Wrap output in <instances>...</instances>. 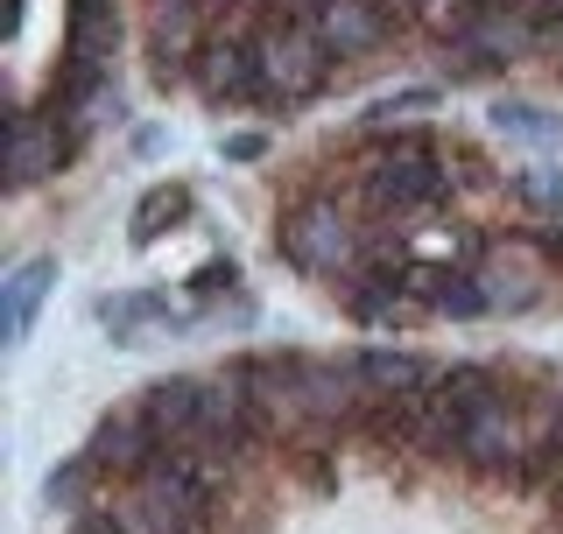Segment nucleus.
<instances>
[{"label": "nucleus", "instance_id": "obj_4", "mask_svg": "<svg viewBox=\"0 0 563 534\" xmlns=\"http://www.w3.org/2000/svg\"><path fill=\"white\" fill-rule=\"evenodd\" d=\"M457 465L493 478V486H521V465H528V408H521V394H500V401L457 415Z\"/></svg>", "mask_w": 563, "mask_h": 534}, {"label": "nucleus", "instance_id": "obj_20", "mask_svg": "<svg viewBox=\"0 0 563 534\" xmlns=\"http://www.w3.org/2000/svg\"><path fill=\"white\" fill-rule=\"evenodd\" d=\"M64 534H134V521H128V507H120V492H113V500H85L70 513Z\"/></svg>", "mask_w": 563, "mask_h": 534}, {"label": "nucleus", "instance_id": "obj_10", "mask_svg": "<svg viewBox=\"0 0 563 534\" xmlns=\"http://www.w3.org/2000/svg\"><path fill=\"white\" fill-rule=\"evenodd\" d=\"M409 296L422 302V316H451V324L486 316L479 275H472V267H457V260H422V267H409Z\"/></svg>", "mask_w": 563, "mask_h": 534}, {"label": "nucleus", "instance_id": "obj_11", "mask_svg": "<svg viewBox=\"0 0 563 534\" xmlns=\"http://www.w3.org/2000/svg\"><path fill=\"white\" fill-rule=\"evenodd\" d=\"M205 380H211V372H169V380L141 387L134 408L155 422L163 443H190V436H198V415H205Z\"/></svg>", "mask_w": 563, "mask_h": 534}, {"label": "nucleus", "instance_id": "obj_28", "mask_svg": "<svg viewBox=\"0 0 563 534\" xmlns=\"http://www.w3.org/2000/svg\"><path fill=\"white\" fill-rule=\"evenodd\" d=\"M331 0H275V14H289V22H317Z\"/></svg>", "mask_w": 563, "mask_h": 534}, {"label": "nucleus", "instance_id": "obj_17", "mask_svg": "<svg viewBox=\"0 0 563 534\" xmlns=\"http://www.w3.org/2000/svg\"><path fill=\"white\" fill-rule=\"evenodd\" d=\"M92 486H99V471H92V457L78 450V457H64V465L43 478V500L57 507V513H78L85 500H92Z\"/></svg>", "mask_w": 563, "mask_h": 534}, {"label": "nucleus", "instance_id": "obj_6", "mask_svg": "<svg viewBox=\"0 0 563 534\" xmlns=\"http://www.w3.org/2000/svg\"><path fill=\"white\" fill-rule=\"evenodd\" d=\"M542 43H550V35H536L515 8H500V14H472V22L444 29V49L457 57V70H507V64L536 57Z\"/></svg>", "mask_w": 563, "mask_h": 534}, {"label": "nucleus", "instance_id": "obj_12", "mask_svg": "<svg viewBox=\"0 0 563 534\" xmlns=\"http://www.w3.org/2000/svg\"><path fill=\"white\" fill-rule=\"evenodd\" d=\"M317 35H324V49L339 64H352V57H374V49H387V35H395V22L374 8V0H331L324 14L310 22Z\"/></svg>", "mask_w": 563, "mask_h": 534}, {"label": "nucleus", "instance_id": "obj_14", "mask_svg": "<svg viewBox=\"0 0 563 534\" xmlns=\"http://www.w3.org/2000/svg\"><path fill=\"white\" fill-rule=\"evenodd\" d=\"M49 289H57V260H22L8 275V289H0V337H8V345L29 337V324H35V310H43Z\"/></svg>", "mask_w": 563, "mask_h": 534}, {"label": "nucleus", "instance_id": "obj_26", "mask_svg": "<svg viewBox=\"0 0 563 534\" xmlns=\"http://www.w3.org/2000/svg\"><path fill=\"white\" fill-rule=\"evenodd\" d=\"M268 155V134H225V163H261Z\"/></svg>", "mask_w": 563, "mask_h": 534}, {"label": "nucleus", "instance_id": "obj_9", "mask_svg": "<svg viewBox=\"0 0 563 534\" xmlns=\"http://www.w3.org/2000/svg\"><path fill=\"white\" fill-rule=\"evenodd\" d=\"M70 163V148H64V127H57V113H14L8 120V183L14 190H29V183H43V176H57Z\"/></svg>", "mask_w": 563, "mask_h": 534}, {"label": "nucleus", "instance_id": "obj_2", "mask_svg": "<svg viewBox=\"0 0 563 534\" xmlns=\"http://www.w3.org/2000/svg\"><path fill=\"white\" fill-rule=\"evenodd\" d=\"M275 246L296 275H317V281H345L366 267V240L352 233V211L324 190H303L289 211L275 219Z\"/></svg>", "mask_w": 563, "mask_h": 534}, {"label": "nucleus", "instance_id": "obj_8", "mask_svg": "<svg viewBox=\"0 0 563 534\" xmlns=\"http://www.w3.org/2000/svg\"><path fill=\"white\" fill-rule=\"evenodd\" d=\"M190 85L205 92V105H261V64H254V35L225 29L205 43V57L190 64Z\"/></svg>", "mask_w": 563, "mask_h": 534}, {"label": "nucleus", "instance_id": "obj_27", "mask_svg": "<svg viewBox=\"0 0 563 534\" xmlns=\"http://www.w3.org/2000/svg\"><path fill=\"white\" fill-rule=\"evenodd\" d=\"M374 8H380L387 22L401 29V22H409V14H437V0H374Z\"/></svg>", "mask_w": 563, "mask_h": 534}, {"label": "nucleus", "instance_id": "obj_23", "mask_svg": "<svg viewBox=\"0 0 563 534\" xmlns=\"http://www.w3.org/2000/svg\"><path fill=\"white\" fill-rule=\"evenodd\" d=\"M515 14H521L536 35H550V43L563 35V0H515Z\"/></svg>", "mask_w": 563, "mask_h": 534}, {"label": "nucleus", "instance_id": "obj_29", "mask_svg": "<svg viewBox=\"0 0 563 534\" xmlns=\"http://www.w3.org/2000/svg\"><path fill=\"white\" fill-rule=\"evenodd\" d=\"M550 507H556V513H563V471H556V486H550Z\"/></svg>", "mask_w": 563, "mask_h": 534}, {"label": "nucleus", "instance_id": "obj_22", "mask_svg": "<svg viewBox=\"0 0 563 534\" xmlns=\"http://www.w3.org/2000/svg\"><path fill=\"white\" fill-rule=\"evenodd\" d=\"M430 105H437V92H422V85H416V92H395V99H380L366 120H374V127H395L401 113H430Z\"/></svg>", "mask_w": 563, "mask_h": 534}, {"label": "nucleus", "instance_id": "obj_25", "mask_svg": "<svg viewBox=\"0 0 563 534\" xmlns=\"http://www.w3.org/2000/svg\"><path fill=\"white\" fill-rule=\"evenodd\" d=\"M528 254H542L550 267H563V219H550L542 233H528Z\"/></svg>", "mask_w": 563, "mask_h": 534}, {"label": "nucleus", "instance_id": "obj_13", "mask_svg": "<svg viewBox=\"0 0 563 534\" xmlns=\"http://www.w3.org/2000/svg\"><path fill=\"white\" fill-rule=\"evenodd\" d=\"M479 275V289H486V310H536L542 302V275H536V260H528V240L515 246V254H493L486 267H472Z\"/></svg>", "mask_w": 563, "mask_h": 534}, {"label": "nucleus", "instance_id": "obj_15", "mask_svg": "<svg viewBox=\"0 0 563 534\" xmlns=\"http://www.w3.org/2000/svg\"><path fill=\"white\" fill-rule=\"evenodd\" d=\"M360 380H366V394H416V387H430L444 366H430V359H416V352H387V345H366L360 359Z\"/></svg>", "mask_w": 563, "mask_h": 534}, {"label": "nucleus", "instance_id": "obj_5", "mask_svg": "<svg viewBox=\"0 0 563 534\" xmlns=\"http://www.w3.org/2000/svg\"><path fill=\"white\" fill-rule=\"evenodd\" d=\"M205 14L211 8H198V0H148V29H141V43H148L155 92H176V85L190 78V64L205 57V43H211Z\"/></svg>", "mask_w": 563, "mask_h": 534}, {"label": "nucleus", "instance_id": "obj_1", "mask_svg": "<svg viewBox=\"0 0 563 534\" xmlns=\"http://www.w3.org/2000/svg\"><path fill=\"white\" fill-rule=\"evenodd\" d=\"M360 190L380 219H409V211L451 204L457 176L444 163V148L422 127H374V141H366V155H360Z\"/></svg>", "mask_w": 563, "mask_h": 534}, {"label": "nucleus", "instance_id": "obj_18", "mask_svg": "<svg viewBox=\"0 0 563 534\" xmlns=\"http://www.w3.org/2000/svg\"><path fill=\"white\" fill-rule=\"evenodd\" d=\"M515 204L536 219H563V169H515Z\"/></svg>", "mask_w": 563, "mask_h": 534}, {"label": "nucleus", "instance_id": "obj_16", "mask_svg": "<svg viewBox=\"0 0 563 534\" xmlns=\"http://www.w3.org/2000/svg\"><path fill=\"white\" fill-rule=\"evenodd\" d=\"M184 219H190V190L184 183H155V190H141V204H134V219H128V240L134 246H155L163 233H176Z\"/></svg>", "mask_w": 563, "mask_h": 534}, {"label": "nucleus", "instance_id": "obj_7", "mask_svg": "<svg viewBox=\"0 0 563 534\" xmlns=\"http://www.w3.org/2000/svg\"><path fill=\"white\" fill-rule=\"evenodd\" d=\"M155 450H163V436H155V422L141 415V408H113V415L92 430V443H85L99 486L106 478H113V486H134V478L155 465Z\"/></svg>", "mask_w": 563, "mask_h": 534}, {"label": "nucleus", "instance_id": "obj_19", "mask_svg": "<svg viewBox=\"0 0 563 534\" xmlns=\"http://www.w3.org/2000/svg\"><path fill=\"white\" fill-rule=\"evenodd\" d=\"M493 127H500V134H521V141H563V120H550L542 105H515V99L493 113Z\"/></svg>", "mask_w": 563, "mask_h": 534}, {"label": "nucleus", "instance_id": "obj_24", "mask_svg": "<svg viewBox=\"0 0 563 534\" xmlns=\"http://www.w3.org/2000/svg\"><path fill=\"white\" fill-rule=\"evenodd\" d=\"M500 8H515V0H437V29H457L472 14H500Z\"/></svg>", "mask_w": 563, "mask_h": 534}, {"label": "nucleus", "instance_id": "obj_3", "mask_svg": "<svg viewBox=\"0 0 563 534\" xmlns=\"http://www.w3.org/2000/svg\"><path fill=\"white\" fill-rule=\"evenodd\" d=\"M254 64H261V105H310L331 85V49L310 22H289V14H268L254 29Z\"/></svg>", "mask_w": 563, "mask_h": 534}, {"label": "nucleus", "instance_id": "obj_21", "mask_svg": "<svg viewBox=\"0 0 563 534\" xmlns=\"http://www.w3.org/2000/svg\"><path fill=\"white\" fill-rule=\"evenodd\" d=\"M225 289H240V267L233 260H205L198 275H190V296H198V302H219Z\"/></svg>", "mask_w": 563, "mask_h": 534}]
</instances>
